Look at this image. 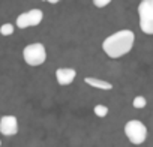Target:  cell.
<instances>
[{
  "label": "cell",
  "instance_id": "1",
  "mask_svg": "<svg viewBox=\"0 0 153 147\" xmlns=\"http://www.w3.org/2000/svg\"><path fill=\"white\" fill-rule=\"evenodd\" d=\"M134 42H135L134 32L125 29V30H119V32L110 35L108 38H105L102 42V50L105 51V54L108 57L119 59L132 50Z\"/></svg>",
  "mask_w": 153,
  "mask_h": 147
},
{
  "label": "cell",
  "instance_id": "2",
  "mask_svg": "<svg viewBox=\"0 0 153 147\" xmlns=\"http://www.w3.org/2000/svg\"><path fill=\"white\" fill-rule=\"evenodd\" d=\"M140 29L146 35H153V0H141L138 5Z\"/></svg>",
  "mask_w": 153,
  "mask_h": 147
},
{
  "label": "cell",
  "instance_id": "3",
  "mask_svg": "<svg viewBox=\"0 0 153 147\" xmlns=\"http://www.w3.org/2000/svg\"><path fill=\"white\" fill-rule=\"evenodd\" d=\"M23 59L29 66H39L45 62L47 59V50L44 47V44L36 42V44H30L27 47H24L23 50Z\"/></svg>",
  "mask_w": 153,
  "mask_h": 147
},
{
  "label": "cell",
  "instance_id": "4",
  "mask_svg": "<svg viewBox=\"0 0 153 147\" xmlns=\"http://www.w3.org/2000/svg\"><path fill=\"white\" fill-rule=\"evenodd\" d=\"M125 135L128 137V140L135 144V146H140L146 141L147 138V128L143 122L140 120H129L126 125H125Z\"/></svg>",
  "mask_w": 153,
  "mask_h": 147
},
{
  "label": "cell",
  "instance_id": "5",
  "mask_svg": "<svg viewBox=\"0 0 153 147\" xmlns=\"http://www.w3.org/2000/svg\"><path fill=\"white\" fill-rule=\"evenodd\" d=\"M44 20V12L41 9H30L27 12H23L17 17V27L18 29H27V27H35L39 26Z\"/></svg>",
  "mask_w": 153,
  "mask_h": 147
},
{
  "label": "cell",
  "instance_id": "6",
  "mask_svg": "<svg viewBox=\"0 0 153 147\" xmlns=\"http://www.w3.org/2000/svg\"><path fill=\"white\" fill-rule=\"evenodd\" d=\"M0 132L3 135H15L18 132V120L15 116H3L0 119Z\"/></svg>",
  "mask_w": 153,
  "mask_h": 147
},
{
  "label": "cell",
  "instance_id": "7",
  "mask_svg": "<svg viewBox=\"0 0 153 147\" xmlns=\"http://www.w3.org/2000/svg\"><path fill=\"white\" fill-rule=\"evenodd\" d=\"M76 77V72L72 68H59L56 71V80L60 86H69Z\"/></svg>",
  "mask_w": 153,
  "mask_h": 147
},
{
  "label": "cell",
  "instance_id": "8",
  "mask_svg": "<svg viewBox=\"0 0 153 147\" xmlns=\"http://www.w3.org/2000/svg\"><path fill=\"white\" fill-rule=\"evenodd\" d=\"M86 83L95 89H99V90H111L113 89V84L108 83V81H104L101 78H92V77H87L86 78Z\"/></svg>",
  "mask_w": 153,
  "mask_h": 147
},
{
  "label": "cell",
  "instance_id": "9",
  "mask_svg": "<svg viewBox=\"0 0 153 147\" xmlns=\"http://www.w3.org/2000/svg\"><path fill=\"white\" fill-rule=\"evenodd\" d=\"M14 30H15V27L11 23H5L0 26V35H3V36H11L14 33Z\"/></svg>",
  "mask_w": 153,
  "mask_h": 147
},
{
  "label": "cell",
  "instance_id": "10",
  "mask_svg": "<svg viewBox=\"0 0 153 147\" xmlns=\"http://www.w3.org/2000/svg\"><path fill=\"white\" fill-rule=\"evenodd\" d=\"M132 105H134V108L141 110V108H144V107L147 105V101H146L144 96H135L134 101H132Z\"/></svg>",
  "mask_w": 153,
  "mask_h": 147
},
{
  "label": "cell",
  "instance_id": "11",
  "mask_svg": "<svg viewBox=\"0 0 153 147\" xmlns=\"http://www.w3.org/2000/svg\"><path fill=\"white\" fill-rule=\"evenodd\" d=\"M93 113H95L98 117H105V116L108 114V108H107L105 105H96V107L93 108Z\"/></svg>",
  "mask_w": 153,
  "mask_h": 147
},
{
  "label": "cell",
  "instance_id": "12",
  "mask_svg": "<svg viewBox=\"0 0 153 147\" xmlns=\"http://www.w3.org/2000/svg\"><path fill=\"white\" fill-rule=\"evenodd\" d=\"M93 2V5L96 6V8H105V6H108L113 0H92Z\"/></svg>",
  "mask_w": 153,
  "mask_h": 147
},
{
  "label": "cell",
  "instance_id": "13",
  "mask_svg": "<svg viewBox=\"0 0 153 147\" xmlns=\"http://www.w3.org/2000/svg\"><path fill=\"white\" fill-rule=\"evenodd\" d=\"M47 2H48V3H59L60 0H47Z\"/></svg>",
  "mask_w": 153,
  "mask_h": 147
},
{
  "label": "cell",
  "instance_id": "14",
  "mask_svg": "<svg viewBox=\"0 0 153 147\" xmlns=\"http://www.w3.org/2000/svg\"><path fill=\"white\" fill-rule=\"evenodd\" d=\"M0 146H2V141H0Z\"/></svg>",
  "mask_w": 153,
  "mask_h": 147
}]
</instances>
